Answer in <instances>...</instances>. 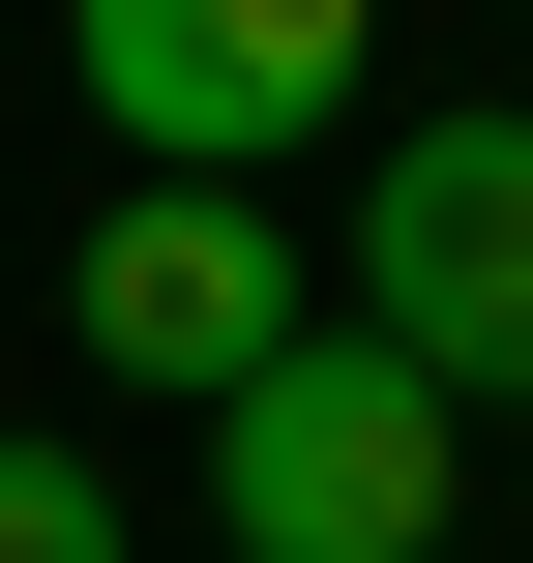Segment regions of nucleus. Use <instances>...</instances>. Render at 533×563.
<instances>
[{"instance_id":"4","label":"nucleus","mask_w":533,"mask_h":563,"mask_svg":"<svg viewBox=\"0 0 533 563\" xmlns=\"http://www.w3.org/2000/svg\"><path fill=\"white\" fill-rule=\"evenodd\" d=\"M59 327L119 356V386H178V416H237L326 297H297V238H267V178H119L89 238H59Z\"/></svg>"},{"instance_id":"3","label":"nucleus","mask_w":533,"mask_h":563,"mask_svg":"<svg viewBox=\"0 0 533 563\" xmlns=\"http://www.w3.org/2000/svg\"><path fill=\"white\" fill-rule=\"evenodd\" d=\"M356 327L445 416H533V119H386L356 148Z\"/></svg>"},{"instance_id":"2","label":"nucleus","mask_w":533,"mask_h":563,"mask_svg":"<svg viewBox=\"0 0 533 563\" xmlns=\"http://www.w3.org/2000/svg\"><path fill=\"white\" fill-rule=\"evenodd\" d=\"M59 89L119 119V178H267L386 89V0H59Z\"/></svg>"},{"instance_id":"6","label":"nucleus","mask_w":533,"mask_h":563,"mask_svg":"<svg viewBox=\"0 0 533 563\" xmlns=\"http://www.w3.org/2000/svg\"><path fill=\"white\" fill-rule=\"evenodd\" d=\"M504 445H533V416H504Z\"/></svg>"},{"instance_id":"5","label":"nucleus","mask_w":533,"mask_h":563,"mask_svg":"<svg viewBox=\"0 0 533 563\" xmlns=\"http://www.w3.org/2000/svg\"><path fill=\"white\" fill-rule=\"evenodd\" d=\"M0 563H119V475L89 445H0Z\"/></svg>"},{"instance_id":"1","label":"nucleus","mask_w":533,"mask_h":563,"mask_svg":"<svg viewBox=\"0 0 533 563\" xmlns=\"http://www.w3.org/2000/svg\"><path fill=\"white\" fill-rule=\"evenodd\" d=\"M445 505H475V416H445L386 327H297V356L208 416V534L237 563H445Z\"/></svg>"}]
</instances>
